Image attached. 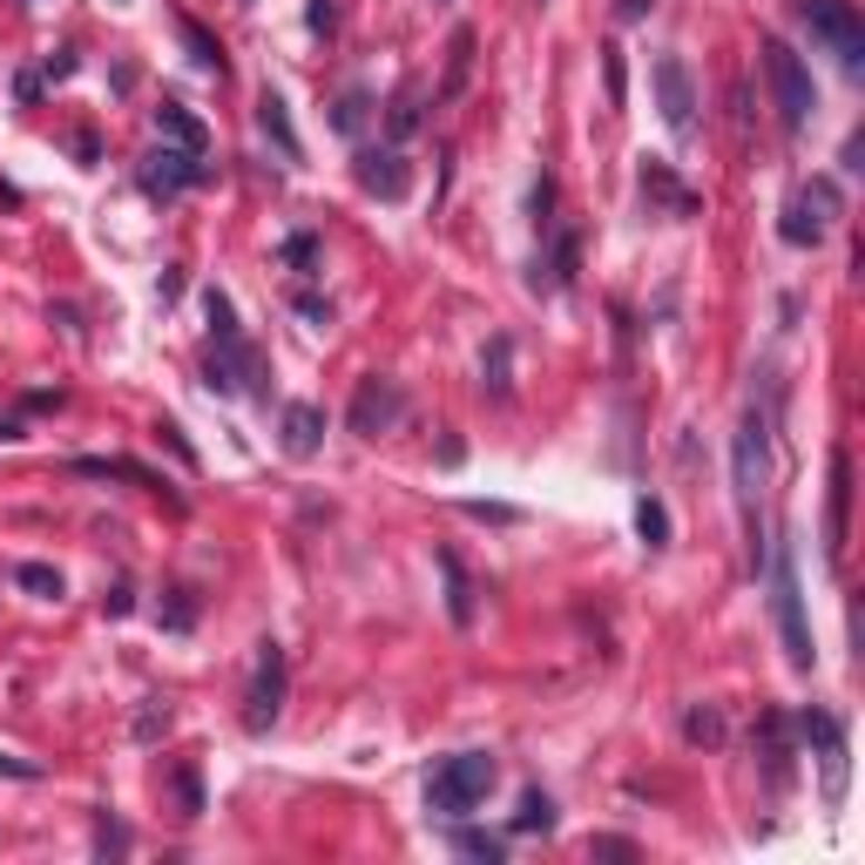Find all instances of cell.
<instances>
[{"mask_svg": "<svg viewBox=\"0 0 865 865\" xmlns=\"http://www.w3.org/2000/svg\"><path fill=\"white\" fill-rule=\"evenodd\" d=\"M764 561H770V616H777V643H785V663H792L798 676H812V669H818V643H812V616H805L798 555H792V541H777V548H764Z\"/></svg>", "mask_w": 865, "mask_h": 865, "instance_id": "6da1fadb", "label": "cell"}, {"mask_svg": "<svg viewBox=\"0 0 865 865\" xmlns=\"http://www.w3.org/2000/svg\"><path fill=\"white\" fill-rule=\"evenodd\" d=\"M500 785V764L487 750H454L432 764L426 777V812H440V818H467L474 805H487V792Z\"/></svg>", "mask_w": 865, "mask_h": 865, "instance_id": "7a4b0ae2", "label": "cell"}, {"mask_svg": "<svg viewBox=\"0 0 865 865\" xmlns=\"http://www.w3.org/2000/svg\"><path fill=\"white\" fill-rule=\"evenodd\" d=\"M764 81H770V102H777V122H785L792 136L798 129H812V116H818V81H812V68H805V54L792 48V41H777V34H764Z\"/></svg>", "mask_w": 865, "mask_h": 865, "instance_id": "3957f363", "label": "cell"}, {"mask_svg": "<svg viewBox=\"0 0 865 865\" xmlns=\"http://www.w3.org/2000/svg\"><path fill=\"white\" fill-rule=\"evenodd\" d=\"M792 14L825 54H838V68H852V74L865 68V21L852 0H792Z\"/></svg>", "mask_w": 865, "mask_h": 865, "instance_id": "277c9868", "label": "cell"}, {"mask_svg": "<svg viewBox=\"0 0 865 865\" xmlns=\"http://www.w3.org/2000/svg\"><path fill=\"white\" fill-rule=\"evenodd\" d=\"M730 480H737V500H744V514L757 507V494H764V480H770V406H744V419H737V440H730Z\"/></svg>", "mask_w": 865, "mask_h": 865, "instance_id": "5b68a950", "label": "cell"}, {"mask_svg": "<svg viewBox=\"0 0 865 865\" xmlns=\"http://www.w3.org/2000/svg\"><path fill=\"white\" fill-rule=\"evenodd\" d=\"M203 386L237 399V392H257V399H271V366L265 352H257L250 338H217V352L203 359Z\"/></svg>", "mask_w": 865, "mask_h": 865, "instance_id": "8992f818", "label": "cell"}, {"mask_svg": "<svg viewBox=\"0 0 865 865\" xmlns=\"http://www.w3.org/2000/svg\"><path fill=\"white\" fill-rule=\"evenodd\" d=\"M285 717V643L265 636L257 643V676H250V697H243V730L265 737Z\"/></svg>", "mask_w": 865, "mask_h": 865, "instance_id": "52a82bcc", "label": "cell"}, {"mask_svg": "<svg viewBox=\"0 0 865 865\" xmlns=\"http://www.w3.org/2000/svg\"><path fill=\"white\" fill-rule=\"evenodd\" d=\"M649 81H656V109H663V122H669L676 136L697 129V74H689V61H683V54H656Z\"/></svg>", "mask_w": 865, "mask_h": 865, "instance_id": "ba28073f", "label": "cell"}, {"mask_svg": "<svg viewBox=\"0 0 865 865\" xmlns=\"http://www.w3.org/2000/svg\"><path fill=\"white\" fill-rule=\"evenodd\" d=\"M406 419V392H399V379H359V392H352V412H345V426L359 432V440H379V432H392Z\"/></svg>", "mask_w": 865, "mask_h": 865, "instance_id": "9c48e42d", "label": "cell"}, {"mask_svg": "<svg viewBox=\"0 0 865 865\" xmlns=\"http://www.w3.org/2000/svg\"><path fill=\"white\" fill-rule=\"evenodd\" d=\"M197 183H210V162H203V156L169 149V142L142 156V190H149V197H177V190H197Z\"/></svg>", "mask_w": 865, "mask_h": 865, "instance_id": "30bf717a", "label": "cell"}, {"mask_svg": "<svg viewBox=\"0 0 865 865\" xmlns=\"http://www.w3.org/2000/svg\"><path fill=\"white\" fill-rule=\"evenodd\" d=\"M359 190L379 203H399L412 190V162L399 149H359Z\"/></svg>", "mask_w": 865, "mask_h": 865, "instance_id": "8fae6325", "label": "cell"}, {"mask_svg": "<svg viewBox=\"0 0 865 865\" xmlns=\"http://www.w3.org/2000/svg\"><path fill=\"white\" fill-rule=\"evenodd\" d=\"M68 474H81V480H129V487H149V494H169V480L156 474V467H142V460H129V454H109V460H96V454H81V460H68ZM183 507V494H169Z\"/></svg>", "mask_w": 865, "mask_h": 865, "instance_id": "7c38bea8", "label": "cell"}, {"mask_svg": "<svg viewBox=\"0 0 865 865\" xmlns=\"http://www.w3.org/2000/svg\"><path fill=\"white\" fill-rule=\"evenodd\" d=\"M845 521H852V454H832V507H825V561H845Z\"/></svg>", "mask_w": 865, "mask_h": 865, "instance_id": "4fadbf2b", "label": "cell"}, {"mask_svg": "<svg viewBox=\"0 0 865 865\" xmlns=\"http://www.w3.org/2000/svg\"><path fill=\"white\" fill-rule=\"evenodd\" d=\"M643 197H649V203H663L669 217H697V210H704V197L689 190L669 162H656V156H643Z\"/></svg>", "mask_w": 865, "mask_h": 865, "instance_id": "5bb4252c", "label": "cell"}, {"mask_svg": "<svg viewBox=\"0 0 865 865\" xmlns=\"http://www.w3.org/2000/svg\"><path fill=\"white\" fill-rule=\"evenodd\" d=\"M278 426H285V432H278V440H285V454H291V460H311V454L325 447V412H318L311 399H291Z\"/></svg>", "mask_w": 865, "mask_h": 865, "instance_id": "9a60e30c", "label": "cell"}, {"mask_svg": "<svg viewBox=\"0 0 865 865\" xmlns=\"http://www.w3.org/2000/svg\"><path fill=\"white\" fill-rule=\"evenodd\" d=\"M432 561H440V575H447V616H454V629H474V616H480V588H474V575H467V561L454 555V548H440V555H432Z\"/></svg>", "mask_w": 865, "mask_h": 865, "instance_id": "2e32d148", "label": "cell"}, {"mask_svg": "<svg viewBox=\"0 0 865 865\" xmlns=\"http://www.w3.org/2000/svg\"><path fill=\"white\" fill-rule=\"evenodd\" d=\"M156 136H162L169 149H190V156H203V149H210L203 116H197V109H183V102H162V109H156Z\"/></svg>", "mask_w": 865, "mask_h": 865, "instance_id": "e0dca14e", "label": "cell"}, {"mask_svg": "<svg viewBox=\"0 0 865 865\" xmlns=\"http://www.w3.org/2000/svg\"><path fill=\"white\" fill-rule=\"evenodd\" d=\"M257 129H265V136L278 142V156H285V162H305V142H298L291 109H285V96H278V89H265V96H257Z\"/></svg>", "mask_w": 865, "mask_h": 865, "instance_id": "ac0fdd59", "label": "cell"}, {"mask_svg": "<svg viewBox=\"0 0 865 865\" xmlns=\"http://www.w3.org/2000/svg\"><path fill=\"white\" fill-rule=\"evenodd\" d=\"M480 392H487V399H507V392H514V338H507V331H494L487 352H480Z\"/></svg>", "mask_w": 865, "mask_h": 865, "instance_id": "d6986e66", "label": "cell"}, {"mask_svg": "<svg viewBox=\"0 0 865 865\" xmlns=\"http://www.w3.org/2000/svg\"><path fill=\"white\" fill-rule=\"evenodd\" d=\"M177 34H183V48H190V61H197L203 74H217V81L230 74V61H223V41H217V34H210V28L197 21V14H177Z\"/></svg>", "mask_w": 865, "mask_h": 865, "instance_id": "ffe728a7", "label": "cell"}, {"mask_svg": "<svg viewBox=\"0 0 865 865\" xmlns=\"http://www.w3.org/2000/svg\"><path fill=\"white\" fill-rule=\"evenodd\" d=\"M777 237H785V243H792V250H812V243H818V237H825V223H818V217H812V203H805V190H798V197H792V203H785V223H777Z\"/></svg>", "mask_w": 865, "mask_h": 865, "instance_id": "44dd1931", "label": "cell"}, {"mask_svg": "<svg viewBox=\"0 0 865 865\" xmlns=\"http://www.w3.org/2000/svg\"><path fill=\"white\" fill-rule=\"evenodd\" d=\"M467 74H474V28H454V48H447V81H440V102L467 89Z\"/></svg>", "mask_w": 865, "mask_h": 865, "instance_id": "7402d4cb", "label": "cell"}, {"mask_svg": "<svg viewBox=\"0 0 865 865\" xmlns=\"http://www.w3.org/2000/svg\"><path fill=\"white\" fill-rule=\"evenodd\" d=\"M454 852H460V858H480V865H500V858H507V838L474 832V825H454Z\"/></svg>", "mask_w": 865, "mask_h": 865, "instance_id": "603a6c76", "label": "cell"}, {"mask_svg": "<svg viewBox=\"0 0 865 865\" xmlns=\"http://www.w3.org/2000/svg\"><path fill=\"white\" fill-rule=\"evenodd\" d=\"M636 535H643V548H669V507L656 494L636 500Z\"/></svg>", "mask_w": 865, "mask_h": 865, "instance_id": "cb8c5ba5", "label": "cell"}, {"mask_svg": "<svg viewBox=\"0 0 865 865\" xmlns=\"http://www.w3.org/2000/svg\"><path fill=\"white\" fill-rule=\"evenodd\" d=\"M514 832H555V798L541 785L521 792V812H514Z\"/></svg>", "mask_w": 865, "mask_h": 865, "instance_id": "d4e9b609", "label": "cell"}, {"mask_svg": "<svg viewBox=\"0 0 865 865\" xmlns=\"http://www.w3.org/2000/svg\"><path fill=\"white\" fill-rule=\"evenodd\" d=\"M278 257H285L298 278H318V230H291V237L278 243Z\"/></svg>", "mask_w": 865, "mask_h": 865, "instance_id": "484cf974", "label": "cell"}, {"mask_svg": "<svg viewBox=\"0 0 865 865\" xmlns=\"http://www.w3.org/2000/svg\"><path fill=\"white\" fill-rule=\"evenodd\" d=\"M169 792H177V812H183V818H203V777H197V764H177V770H169Z\"/></svg>", "mask_w": 865, "mask_h": 865, "instance_id": "4316f807", "label": "cell"}, {"mask_svg": "<svg viewBox=\"0 0 865 865\" xmlns=\"http://www.w3.org/2000/svg\"><path fill=\"white\" fill-rule=\"evenodd\" d=\"M366 109H372L366 89H345V96L331 102V129H338V136H359V129H366Z\"/></svg>", "mask_w": 865, "mask_h": 865, "instance_id": "83f0119b", "label": "cell"}, {"mask_svg": "<svg viewBox=\"0 0 865 865\" xmlns=\"http://www.w3.org/2000/svg\"><path fill=\"white\" fill-rule=\"evenodd\" d=\"M14 588H28V595H41V601H61V568L21 561V568H14Z\"/></svg>", "mask_w": 865, "mask_h": 865, "instance_id": "f1b7e54d", "label": "cell"}, {"mask_svg": "<svg viewBox=\"0 0 865 865\" xmlns=\"http://www.w3.org/2000/svg\"><path fill=\"white\" fill-rule=\"evenodd\" d=\"M419 122H426V116H419V96H412V89H399V96H392V109H386V136H392V142H406Z\"/></svg>", "mask_w": 865, "mask_h": 865, "instance_id": "f546056e", "label": "cell"}, {"mask_svg": "<svg viewBox=\"0 0 865 865\" xmlns=\"http://www.w3.org/2000/svg\"><path fill=\"white\" fill-rule=\"evenodd\" d=\"M683 737H689V744H724V710H710V704L683 710Z\"/></svg>", "mask_w": 865, "mask_h": 865, "instance_id": "4dcf8cb0", "label": "cell"}, {"mask_svg": "<svg viewBox=\"0 0 865 865\" xmlns=\"http://www.w3.org/2000/svg\"><path fill=\"white\" fill-rule=\"evenodd\" d=\"M203 318H210V331H217V338H243V325H237V305H230L223 291H203Z\"/></svg>", "mask_w": 865, "mask_h": 865, "instance_id": "1f68e13d", "label": "cell"}, {"mask_svg": "<svg viewBox=\"0 0 865 865\" xmlns=\"http://www.w3.org/2000/svg\"><path fill=\"white\" fill-rule=\"evenodd\" d=\"M129 845H136V838H129V825H122V818H109V812H96V852H102V858H122Z\"/></svg>", "mask_w": 865, "mask_h": 865, "instance_id": "d6a6232c", "label": "cell"}, {"mask_svg": "<svg viewBox=\"0 0 865 865\" xmlns=\"http://www.w3.org/2000/svg\"><path fill=\"white\" fill-rule=\"evenodd\" d=\"M460 514H474V521H494V528H521L528 514L507 507V500H460Z\"/></svg>", "mask_w": 865, "mask_h": 865, "instance_id": "836d02e7", "label": "cell"}, {"mask_svg": "<svg viewBox=\"0 0 865 865\" xmlns=\"http://www.w3.org/2000/svg\"><path fill=\"white\" fill-rule=\"evenodd\" d=\"M162 629H197V595L190 588H169V601H162Z\"/></svg>", "mask_w": 865, "mask_h": 865, "instance_id": "e575fe53", "label": "cell"}, {"mask_svg": "<svg viewBox=\"0 0 865 865\" xmlns=\"http://www.w3.org/2000/svg\"><path fill=\"white\" fill-rule=\"evenodd\" d=\"M162 730H169V704H162V697H149V704L136 710V744H156Z\"/></svg>", "mask_w": 865, "mask_h": 865, "instance_id": "d590c367", "label": "cell"}, {"mask_svg": "<svg viewBox=\"0 0 865 865\" xmlns=\"http://www.w3.org/2000/svg\"><path fill=\"white\" fill-rule=\"evenodd\" d=\"M805 203L818 210V223H832V217H838V183H832V177H812V183H805Z\"/></svg>", "mask_w": 865, "mask_h": 865, "instance_id": "8d00e7d4", "label": "cell"}, {"mask_svg": "<svg viewBox=\"0 0 865 865\" xmlns=\"http://www.w3.org/2000/svg\"><path fill=\"white\" fill-rule=\"evenodd\" d=\"M601 74H609V102L623 109V96H629V74H623V48H616V41L601 48Z\"/></svg>", "mask_w": 865, "mask_h": 865, "instance_id": "74e56055", "label": "cell"}, {"mask_svg": "<svg viewBox=\"0 0 865 865\" xmlns=\"http://www.w3.org/2000/svg\"><path fill=\"white\" fill-rule=\"evenodd\" d=\"M156 440H162V447H169V454H177V460H183V467H197V447H190V440H183V426H169V419H156Z\"/></svg>", "mask_w": 865, "mask_h": 865, "instance_id": "f35d334b", "label": "cell"}, {"mask_svg": "<svg viewBox=\"0 0 865 865\" xmlns=\"http://www.w3.org/2000/svg\"><path fill=\"white\" fill-rule=\"evenodd\" d=\"M291 305H298V318H311V325H318V331H325V325H331V298H318V291H298V298H291Z\"/></svg>", "mask_w": 865, "mask_h": 865, "instance_id": "ab89813d", "label": "cell"}, {"mask_svg": "<svg viewBox=\"0 0 865 865\" xmlns=\"http://www.w3.org/2000/svg\"><path fill=\"white\" fill-rule=\"evenodd\" d=\"M588 852H595V858H636V838H616V832H601Z\"/></svg>", "mask_w": 865, "mask_h": 865, "instance_id": "60d3db41", "label": "cell"}, {"mask_svg": "<svg viewBox=\"0 0 865 865\" xmlns=\"http://www.w3.org/2000/svg\"><path fill=\"white\" fill-rule=\"evenodd\" d=\"M74 68H81V61H74V48H54V54H48V68H41V74H48V81H68V74H74Z\"/></svg>", "mask_w": 865, "mask_h": 865, "instance_id": "b9f144b4", "label": "cell"}, {"mask_svg": "<svg viewBox=\"0 0 865 865\" xmlns=\"http://www.w3.org/2000/svg\"><path fill=\"white\" fill-rule=\"evenodd\" d=\"M102 609H109V616H129V609H136V595H129V588H122V581H116V588H109V595H102Z\"/></svg>", "mask_w": 865, "mask_h": 865, "instance_id": "7bdbcfd3", "label": "cell"}, {"mask_svg": "<svg viewBox=\"0 0 865 865\" xmlns=\"http://www.w3.org/2000/svg\"><path fill=\"white\" fill-rule=\"evenodd\" d=\"M14 96H21V102H41V74H34V68L14 74Z\"/></svg>", "mask_w": 865, "mask_h": 865, "instance_id": "ee69618b", "label": "cell"}, {"mask_svg": "<svg viewBox=\"0 0 865 865\" xmlns=\"http://www.w3.org/2000/svg\"><path fill=\"white\" fill-rule=\"evenodd\" d=\"M74 156H81V162H96V156H102V136H96V129H81V136H74Z\"/></svg>", "mask_w": 865, "mask_h": 865, "instance_id": "f6af8a7d", "label": "cell"}, {"mask_svg": "<svg viewBox=\"0 0 865 865\" xmlns=\"http://www.w3.org/2000/svg\"><path fill=\"white\" fill-rule=\"evenodd\" d=\"M649 8H656V0H616V14H623V21H643Z\"/></svg>", "mask_w": 865, "mask_h": 865, "instance_id": "bcb514c9", "label": "cell"}, {"mask_svg": "<svg viewBox=\"0 0 865 865\" xmlns=\"http://www.w3.org/2000/svg\"><path fill=\"white\" fill-rule=\"evenodd\" d=\"M0 770L8 777H41V764H21V757H0Z\"/></svg>", "mask_w": 865, "mask_h": 865, "instance_id": "7dc6e473", "label": "cell"}, {"mask_svg": "<svg viewBox=\"0 0 865 865\" xmlns=\"http://www.w3.org/2000/svg\"><path fill=\"white\" fill-rule=\"evenodd\" d=\"M8 440H21V426H14V419H0V447H8Z\"/></svg>", "mask_w": 865, "mask_h": 865, "instance_id": "c3c4849f", "label": "cell"}]
</instances>
